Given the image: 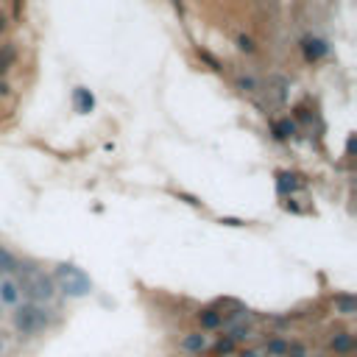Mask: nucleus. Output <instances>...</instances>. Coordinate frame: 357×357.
<instances>
[{
  "instance_id": "obj_16",
  "label": "nucleus",
  "mask_w": 357,
  "mask_h": 357,
  "mask_svg": "<svg viewBox=\"0 0 357 357\" xmlns=\"http://www.w3.org/2000/svg\"><path fill=\"white\" fill-rule=\"evenodd\" d=\"M287 190H296V182H293V176H287V173H279V193H287Z\"/></svg>"
},
{
  "instance_id": "obj_6",
  "label": "nucleus",
  "mask_w": 357,
  "mask_h": 357,
  "mask_svg": "<svg viewBox=\"0 0 357 357\" xmlns=\"http://www.w3.org/2000/svg\"><path fill=\"white\" fill-rule=\"evenodd\" d=\"M329 346H332V352H338V355H352V349H355V338H352L349 332H338V335H332Z\"/></svg>"
},
{
  "instance_id": "obj_12",
  "label": "nucleus",
  "mask_w": 357,
  "mask_h": 357,
  "mask_svg": "<svg viewBox=\"0 0 357 357\" xmlns=\"http://www.w3.org/2000/svg\"><path fill=\"white\" fill-rule=\"evenodd\" d=\"M235 346H238V343L232 341V338H218V341L212 343V352H215L218 357H226V355L235 352Z\"/></svg>"
},
{
  "instance_id": "obj_9",
  "label": "nucleus",
  "mask_w": 357,
  "mask_h": 357,
  "mask_svg": "<svg viewBox=\"0 0 357 357\" xmlns=\"http://www.w3.org/2000/svg\"><path fill=\"white\" fill-rule=\"evenodd\" d=\"M287 343L290 341H285V338H271V341L265 343V352L271 357H287Z\"/></svg>"
},
{
  "instance_id": "obj_19",
  "label": "nucleus",
  "mask_w": 357,
  "mask_h": 357,
  "mask_svg": "<svg viewBox=\"0 0 357 357\" xmlns=\"http://www.w3.org/2000/svg\"><path fill=\"white\" fill-rule=\"evenodd\" d=\"M6 90H8V87H6V81H0V95H6Z\"/></svg>"
},
{
  "instance_id": "obj_1",
  "label": "nucleus",
  "mask_w": 357,
  "mask_h": 357,
  "mask_svg": "<svg viewBox=\"0 0 357 357\" xmlns=\"http://www.w3.org/2000/svg\"><path fill=\"white\" fill-rule=\"evenodd\" d=\"M45 327H48V315H45V310L39 304H22L14 313V329L20 335L31 338L36 332H42Z\"/></svg>"
},
{
  "instance_id": "obj_10",
  "label": "nucleus",
  "mask_w": 357,
  "mask_h": 357,
  "mask_svg": "<svg viewBox=\"0 0 357 357\" xmlns=\"http://www.w3.org/2000/svg\"><path fill=\"white\" fill-rule=\"evenodd\" d=\"M335 307H338V313L341 315H355L357 313V299L355 296H338Z\"/></svg>"
},
{
  "instance_id": "obj_14",
  "label": "nucleus",
  "mask_w": 357,
  "mask_h": 357,
  "mask_svg": "<svg viewBox=\"0 0 357 357\" xmlns=\"http://www.w3.org/2000/svg\"><path fill=\"white\" fill-rule=\"evenodd\" d=\"M287 357H310V349L299 341H290L287 343Z\"/></svg>"
},
{
  "instance_id": "obj_17",
  "label": "nucleus",
  "mask_w": 357,
  "mask_h": 357,
  "mask_svg": "<svg viewBox=\"0 0 357 357\" xmlns=\"http://www.w3.org/2000/svg\"><path fill=\"white\" fill-rule=\"evenodd\" d=\"M238 42H240V48H243L245 53H251V50H254V42H251V39H248V36H240Z\"/></svg>"
},
{
  "instance_id": "obj_20",
  "label": "nucleus",
  "mask_w": 357,
  "mask_h": 357,
  "mask_svg": "<svg viewBox=\"0 0 357 357\" xmlns=\"http://www.w3.org/2000/svg\"><path fill=\"white\" fill-rule=\"evenodd\" d=\"M341 357H349V355H341Z\"/></svg>"
},
{
  "instance_id": "obj_13",
  "label": "nucleus",
  "mask_w": 357,
  "mask_h": 357,
  "mask_svg": "<svg viewBox=\"0 0 357 357\" xmlns=\"http://www.w3.org/2000/svg\"><path fill=\"white\" fill-rule=\"evenodd\" d=\"M11 64H14V48H11V45H6V48L0 50V73H6Z\"/></svg>"
},
{
  "instance_id": "obj_2",
  "label": "nucleus",
  "mask_w": 357,
  "mask_h": 357,
  "mask_svg": "<svg viewBox=\"0 0 357 357\" xmlns=\"http://www.w3.org/2000/svg\"><path fill=\"white\" fill-rule=\"evenodd\" d=\"M56 279H59V287H62L67 296L78 299V296H87L92 290V282L87 279V273L76 265H59L56 268Z\"/></svg>"
},
{
  "instance_id": "obj_11",
  "label": "nucleus",
  "mask_w": 357,
  "mask_h": 357,
  "mask_svg": "<svg viewBox=\"0 0 357 357\" xmlns=\"http://www.w3.org/2000/svg\"><path fill=\"white\" fill-rule=\"evenodd\" d=\"M324 53H327V45L321 39H304V56L307 59H318Z\"/></svg>"
},
{
  "instance_id": "obj_4",
  "label": "nucleus",
  "mask_w": 357,
  "mask_h": 357,
  "mask_svg": "<svg viewBox=\"0 0 357 357\" xmlns=\"http://www.w3.org/2000/svg\"><path fill=\"white\" fill-rule=\"evenodd\" d=\"M207 346H210V341H207V335H201V332H187V335L179 341V349L187 352V355H201V352H207Z\"/></svg>"
},
{
  "instance_id": "obj_15",
  "label": "nucleus",
  "mask_w": 357,
  "mask_h": 357,
  "mask_svg": "<svg viewBox=\"0 0 357 357\" xmlns=\"http://www.w3.org/2000/svg\"><path fill=\"white\" fill-rule=\"evenodd\" d=\"M273 131H276V137H279V140H287V137L296 131V126L290 123V120H282V123H276V126H273Z\"/></svg>"
},
{
  "instance_id": "obj_18",
  "label": "nucleus",
  "mask_w": 357,
  "mask_h": 357,
  "mask_svg": "<svg viewBox=\"0 0 357 357\" xmlns=\"http://www.w3.org/2000/svg\"><path fill=\"white\" fill-rule=\"evenodd\" d=\"M240 357H262L259 352H254V349H248V352H240Z\"/></svg>"
},
{
  "instance_id": "obj_3",
  "label": "nucleus",
  "mask_w": 357,
  "mask_h": 357,
  "mask_svg": "<svg viewBox=\"0 0 357 357\" xmlns=\"http://www.w3.org/2000/svg\"><path fill=\"white\" fill-rule=\"evenodd\" d=\"M25 293H28L34 301H50L53 296H56V285H53L48 276H42V273H34L31 282L25 285Z\"/></svg>"
},
{
  "instance_id": "obj_5",
  "label": "nucleus",
  "mask_w": 357,
  "mask_h": 357,
  "mask_svg": "<svg viewBox=\"0 0 357 357\" xmlns=\"http://www.w3.org/2000/svg\"><path fill=\"white\" fill-rule=\"evenodd\" d=\"M20 299H22V290H20V285H17L14 279H3L0 282V304L14 307V304H20Z\"/></svg>"
},
{
  "instance_id": "obj_7",
  "label": "nucleus",
  "mask_w": 357,
  "mask_h": 357,
  "mask_svg": "<svg viewBox=\"0 0 357 357\" xmlns=\"http://www.w3.org/2000/svg\"><path fill=\"white\" fill-rule=\"evenodd\" d=\"M198 324H201V329H221V313H218V307L198 310Z\"/></svg>"
},
{
  "instance_id": "obj_8",
  "label": "nucleus",
  "mask_w": 357,
  "mask_h": 357,
  "mask_svg": "<svg viewBox=\"0 0 357 357\" xmlns=\"http://www.w3.org/2000/svg\"><path fill=\"white\" fill-rule=\"evenodd\" d=\"M226 329H229L226 338H232L235 343H245V341H251V335H254L248 324H232V327H226Z\"/></svg>"
}]
</instances>
